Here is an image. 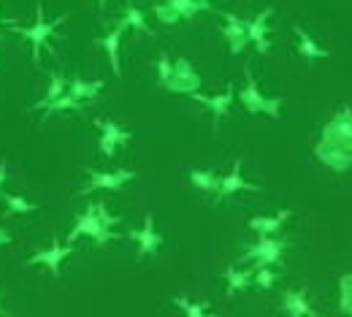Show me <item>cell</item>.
I'll return each mask as SVG.
<instances>
[{"label":"cell","mask_w":352,"mask_h":317,"mask_svg":"<svg viewBox=\"0 0 352 317\" xmlns=\"http://www.w3.org/2000/svg\"><path fill=\"white\" fill-rule=\"evenodd\" d=\"M117 223H120V217H114V215L106 209V204H87V209H85L82 215H76V223H74L71 233H68V241L74 244L76 239L87 236L98 247H103V244L120 239V236L114 233V226H117Z\"/></svg>","instance_id":"cell-1"},{"label":"cell","mask_w":352,"mask_h":317,"mask_svg":"<svg viewBox=\"0 0 352 317\" xmlns=\"http://www.w3.org/2000/svg\"><path fill=\"white\" fill-rule=\"evenodd\" d=\"M65 19H68V14H60L57 19H46L44 3H36V22H33V25H16V22H11V19H3V25H6L11 33L22 36V39L30 44L33 63L38 65V63H41V52L49 46V39L60 30V25H63Z\"/></svg>","instance_id":"cell-2"},{"label":"cell","mask_w":352,"mask_h":317,"mask_svg":"<svg viewBox=\"0 0 352 317\" xmlns=\"http://www.w3.org/2000/svg\"><path fill=\"white\" fill-rule=\"evenodd\" d=\"M244 76H247V85H244V90L239 92V100H241L244 111H250V114H265V117H271V120H279L285 100H282V98H265L250 68L244 71Z\"/></svg>","instance_id":"cell-3"},{"label":"cell","mask_w":352,"mask_h":317,"mask_svg":"<svg viewBox=\"0 0 352 317\" xmlns=\"http://www.w3.org/2000/svg\"><path fill=\"white\" fill-rule=\"evenodd\" d=\"M285 250H287V241H282L279 236H258L255 244L247 250L244 261H252L255 269H261V266H282Z\"/></svg>","instance_id":"cell-4"},{"label":"cell","mask_w":352,"mask_h":317,"mask_svg":"<svg viewBox=\"0 0 352 317\" xmlns=\"http://www.w3.org/2000/svg\"><path fill=\"white\" fill-rule=\"evenodd\" d=\"M87 184L82 187V195L89 193H114V190H122L125 184H131L138 174L131 168H114V171H92L87 168Z\"/></svg>","instance_id":"cell-5"},{"label":"cell","mask_w":352,"mask_h":317,"mask_svg":"<svg viewBox=\"0 0 352 317\" xmlns=\"http://www.w3.org/2000/svg\"><path fill=\"white\" fill-rule=\"evenodd\" d=\"M320 141L352 152V109L350 106H342L339 114H336L331 122L322 125V138H320Z\"/></svg>","instance_id":"cell-6"},{"label":"cell","mask_w":352,"mask_h":317,"mask_svg":"<svg viewBox=\"0 0 352 317\" xmlns=\"http://www.w3.org/2000/svg\"><path fill=\"white\" fill-rule=\"evenodd\" d=\"M168 92H176V95H195L201 92V74L195 71L192 60L187 57H176L174 60V76L168 82Z\"/></svg>","instance_id":"cell-7"},{"label":"cell","mask_w":352,"mask_h":317,"mask_svg":"<svg viewBox=\"0 0 352 317\" xmlns=\"http://www.w3.org/2000/svg\"><path fill=\"white\" fill-rule=\"evenodd\" d=\"M222 39L228 41V52L230 54H241L247 44H250V19L239 17V14H230V11H222Z\"/></svg>","instance_id":"cell-8"},{"label":"cell","mask_w":352,"mask_h":317,"mask_svg":"<svg viewBox=\"0 0 352 317\" xmlns=\"http://www.w3.org/2000/svg\"><path fill=\"white\" fill-rule=\"evenodd\" d=\"M131 239L135 241L138 261L152 258V255L160 252V247H163V236H160V230L155 228V215H152V212L144 215V226L138 228V230H131Z\"/></svg>","instance_id":"cell-9"},{"label":"cell","mask_w":352,"mask_h":317,"mask_svg":"<svg viewBox=\"0 0 352 317\" xmlns=\"http://www.w3.org/2000/svg\"><path fill=\"white\" fill-rule=\"evenodd\" d=\"M95 128L100 131L98 146H100V152H103L106 160H114V155L120 152V146L131 144V131H125L122 125H117L111 120H95Z\"/></svg>","instance_id":"cell-10"},{"label":"cell","mask_w":352,"mask_h":317,"mask_svg":"<svg viewBox=\"0 0 352 317\" xmlns=\"http://www.w3.org/2000/svg\"><path fill=\"white\" fill-rule=\"evenodd\" d=\"M71 252H74V244H63V241L54 236L52 244H49V250L36 252L28 263H30V266H44V269H49L52 276H60V274H63V261H68Z\"/></svg>","instance_id":"cell-11"},{"label":"cell","mask_w":352,"mask_h":317,"mask_svg":"<svg viewBox=\"0 0 352 317\" xmlns=\"http://www.w3.org/2000/svg\"><path fill=\"white\" fill-rule=\"evenodd\" d=\"M258 190H261V184L247 182L244 177H241V157H236L233 166H230V171L222 177L220 187H217V193H214V198L222 201V198H230V195H236V193H258Z\"/></svg>","instance_id":"cell-12"},{"label":"cell","mask_w":352,"mask_h":317,"mask_svg":"<svg viewBox=\"0 0 352 317\" xmlns=\"http://www.w3.org/2000/svg\"><path fill=\"white\" fill-rule=\"evenodd\" d=\"M125 30H128V25L120 22L117 28H111V30L98 41V44L103 46L106 57H109V68H111L114 79H122V54H120V49H122V36H125Z\"/></svg>","instance_id":"cell-13"},{"label":"cell","mask_w":352,"mask_h":317,"mask_svg":"<svg viewBox=\"0 0 352 317\" xmlns=\"http://www.w3.org/2000/svg\"><path fill=\"white\" fill-rule=\"evenodd\" d=\"M314 157H317L325 168H331V171H336V174H344V171L352 168V152L339 149V146H331V144H325V141H317V144H314Z\"/></svg>","instance_id":"cell-14"},{"label":"cell","mask_w":352,"mask_h":317,"mask_svg":"<svg viewBox=\"0 0 352 317\" xmlns=\"http://www.w3.org/2000/svg\"><path fill=\"white\" fill-rule=\"evenodd\" d=\"M192 100H198L201 106H206L209 111H212V117H214V128H220L222 117L230 111V106H233V98H236V85H225V90L220 95H201V92H195V95H190Z\"/></svg>","instance_id":"cell-15"},{"label":"cell","mask_w":352,"mask_h":317,"mask_svg":"<svg viewBox=\"0 0 352 317\" xmlns=\"http://www.w3.org/2000/svg\"><path fill=\"white\" fill-rule=\"evenodd\" d=\"M271 17H274V6H265L263 11L250 22V44H255V49L261 54L271 52V39H268V30H271Z\"/></svg>","instance_id":"cell-16"},{"label":"cell","mask_w":352,"mask_h":317,"mask_svg":"<svg viewBox=\"0 0 352 317\" xmlns=\"http://www.w3.org/2000/svg\"><path fill=\"white\" fill-rule=\"evenodd\" d=\"M282 312L287 317H317L304 290H285L282 293Z\"/></svg>","instance_id":"cell-17"},{"label":"cell","mask_w":352,"mask_h":317,"mask_svg":"<svg viewBox=\"0 0 352 317\" xmlns=\"http://www.w3.org/2000/svg\"><path fill=\"white\" fill-rule=\"evenodd\" d=\"M293 33H296V41H298V52H301V57H307L309 63H314V60H328V57H331V52H328L325 46L317 44V41L309 36L301 25H296V28H293Z\"/></svg>","instance_id":"cell-18"},{"label":"cell","mask_w":352,"mask_h":317,"mask_svg":"<svg viewBox=\"0 0 352 317\" xmlns=\"http://www.w3.org/2000/svg\"><path fill=\"white\" fill-rule=\"evenodd\" d=\"M287 217H290V209H282V212L268 215V217H252L247 226H250V230H255L258 236H276L282 230V226L287 223Z\"/></svg>","instance_id":"cell-19"},{"label":"cell","mask_w":352,"mask_h":317,"mask_svg":"<svg viewBox=\"0 0 352 317\" xmlns=\"http://www.w3.org/2000/svg\"><path fill=\"white\" fill-rule=\"evenodd\" d=\"M103 87H106L103 79H95V82H87V79H82V76H71V79H68V92H71L74 98H79V100H95Z\"/></svg>","instance_id":"cell-20"},{"label":"cell","mask_w":352,"mask_h":317,"mask_svg":"<svg viewBox=\"0 0 352 317\" xmlns=\"http://www.w3.org/2000/svg\"><path fill=\"white\" fill-rule=\"evenodd\" d=\"M220 182H222V177L217 171H212V168H192V171H190V184H192L195 190H201V193L214 195L217 187H220Z\"/></svg>","instance_id":"cell-21"},{"label":"cell","mask_w":352,"mask_h":317,"mask_svg":"<svg viewBox=\"0 0 352 317\" xmlns=\"http://www.w3.org/2000/svg\"><path fill=\"white\" fill-rule=\"evenodd\" d=\"M65 92H68V79H65L60 71H52V76H49V90H46V95L38 103H33V111H44L52 100H57V98L65 95Z\"/></svg>","instance_id":"cell-22"},{"label":"cell","mask_w":352,"mask_h":317,"mask_svg":"<svg viewBox=\"0 0 352 317\" xmlns=\"http://www.w3.org/2000/svg\"><path fill=\"white\" fill-rule=\"evenodd\" d=\"M250 285H252V272H244V269H236V266L225 269V290H228V296H236V293L247 290Z\"/></svg>","instance_id":"cell-23"},{"label":"cell","mask_w":352,"mask_h":317,"mask_svg":"<svg viewBox=\"0 0 352 317\" xmlns=\"http://www.w3.org/2000/svg\"><path fill=\"white\" fill-rule=\"evenodd\" d=\"M166 3L174 6L176 14H179L182 19H195L201 11H212V8H214L212 0H166Z\"/></svg>","instance_id":"cell-24"},{"label":"cell","mask_w":352,"mask_h":317,"mask_svg":"<svg viewBox=\"0 0 352 317\" xmlns=\"http://www.w3.org/2000/svg\"><path fill=\"white\" fill-rule=\"evenodd\" d=\"M82 109H85V100H79V98H74L71 92H65V95H60L57 100H52V103L46 106L44 120L54 117V114H63V111H82Z\"/></svg>","instance_id":"cell-25"},{"label":"cell","mask_w":352,"mask_h":317,"mask_svg":"<svg viewBox=\"0 0 352 317\" xmlns=\"http://www.w3.org/2000/svg\"><path fill=\"white\" fill-rule=\"evenodd\" d=\"M174 307L182 309L184 317H217L212 312V304H206V301H190L187 296H176Z\"/></svg>","instance_id":"cell-26"},{"label":"cell","mask_w":352,"mask_h":317,"mask_svg":"<svg viewBox=\"0 0 352 317\" xmlns=\"http://www.w3.org/2000/svg\"><path fill=\"white\" fill-rule=\"evenodd\" d=\"M122 22L133 28L135 33H144V36H155V30H152V25L146 22V17H144V11L141 8H135L133 3H128V8H125V17H122Z\"/></svg>","instance_id":"cell-27"},{"label":"cell","mask_w":352,"mask_h":317,"mask_svg":"<svg viewBox=\"0 0 352 317\" xmlns=\"http://www.w3.org/2000/svg\"><path fill=\"white\" fill-rule=\"evenodd\" d=\"M3 204H6L8 215H33V212H38V204H33V201H28L22 195H14V193H6Z\"/></svg>","instance_id":"cell-28"},{"label":"cell","mask_w":352,"mask_h":317,"mask_svg":"<svg viewBox=\"0 0 352 317\" xmlns=\"http://www.w3.org/2000/svg\"><path fill=\"white\" fill-rule=\"evenodd\" d=\"M339 309L344 315H352V274H344L339 279Z\"/></svg>","instance_id":"cell-29"},{"label":"cell","mask_w":352,"mask_h":317,"mask_svg":"<svg viewBox=\"0 0 352 317\" xmlns=\"http://www.w3.org/2000/svg\"><path fill=\"white\" fill-rule=\"evenodd\" d=\"M171 76H174V60H171L168 52H160V54H157V82H160L163 87H168Z\"/></svg>","instance_id":"cell-30"},{"label":"cell","mask_w":352,"mask_h":317,"mask_svg":"<svg viewBox=\"0 0 352 317\" xmlns=\"http://www.w3.org/2000/svg\"><path fill=\"white\" fill-rule=\"evenodd\" d=\"M152 14H155V17H157V19L163 22V25H176V22L182 19V17L176 14L174 6H171V3H166V0L155 3V6H152Z\"/></svg>","instance_id":"cell-31"},{"label":"cell","mask_w":352,"mask_h":317,"mask_svg":"<svg viewBox=\"0 0 352 317\" xmlns=\"http://www.w3.org/2000/svg\"><path fill=\"white\" fill-rule=\"evenodd\" d=\"M252 282H255L261 290H271V287H274V282H276V272H274V266H261L258 272L252 274Z\"/></svg>","instance_id":"cell-32"},{"label":"cell","mask_w":352,"mask_h":317,"mask_svg":"<svg viewBox=\"0 0 352 317\" xmlns=\"http://www.w3.org/2000/svg\"><path fill=\"white\" fill-rule=\"evenodd\" d=\"M6 182H8V163L6 160H0V201H3V195H6Z\"/></svg>","instance_id":"cell-33"},{"label":"cell","mask_w":352,"mask_h":317,"mask_svg":"<svg viewBox=\"0 0 352 317\" xmlns=\"http://www.w3.org/2000/svg\"><path fill=\"white\" fill-rule=\"evenodd\" d=\"M11 244V233L6 228H0V247H8Z\"/></svg>","instance_id":"cell-34"},{"label":"cell","mask_w":352,"mask_h":317,"mask_svg":"<svg viewBox=\"0 0 352 317\" xmlns=\"http://www.w3.org/2000/svg\"><path fill=\"white\" fill-rule=\"evenodd\" d=\"M109 6V0H98V8H106Z\"/></svg>","instance_id":"cell-35"},{"label":"cell","mask_w":352,"mask_h":317,"mask_svg":"<svg viewBox=\"0 0 352 317\" xmlns=\"http://www.w3.org/2000/svg\"><path fill=\"white\" fill-rule=\"evenodd\" d=\"M0 25H3V14H0Z\"/></svg>","instance_id":"cell-36"},{"label":"cell","mask_w":352,"mask_h":317,"mask_svg":"<svg viewBox=\"0 0 352 317\" xmlns=\"http://www.w3.org/2000/svg\"><path fill=\"white\" fill-rule=\"evenodd\" d=\"M0 315H3V307H0Z\"/></svg>","instance_id":"cell-37"}]
</instances>
